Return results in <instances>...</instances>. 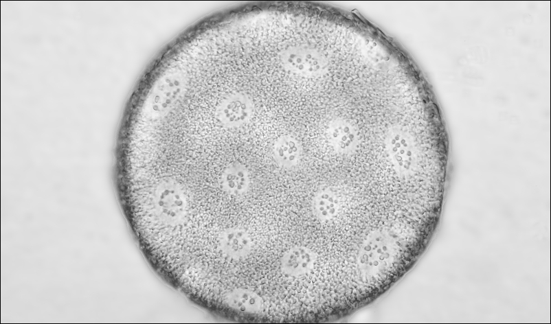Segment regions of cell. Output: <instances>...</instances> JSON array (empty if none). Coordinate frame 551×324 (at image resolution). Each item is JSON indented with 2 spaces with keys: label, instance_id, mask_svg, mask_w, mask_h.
Here are the masks:
<instances>
[{
  "label": "cell",
  "instance_id": "obj_1",
  "mask_svg": "<svg viewBox=\"0 0 551 324\" xmlns=\"http://www.w3.org/2000/svg\"><path fill=\"white\" fill-rule=\"evenodd\" d=\"M151 207L153 217L161 227L179 225L186 217L188 201L182 187L170 178H162L153 187Z\"/></svg>",
  "mask_w": 551,
  "mask_h": 324
},
{
  "label": "cell",
  "instance_id": "obj_2",
  "mask_svg": "<svg viewBox=\"0 0 551 324\" xmlns=\"http://www.w3.org/2000/svg\"><path fill=\"white\" fill-rule=\"evenodd\" d=\"M394 239L385 231L370 233L359 252L358 263L361 270L371 276L385 271L394 256Z\"/></svg>",
  "mask_w": 551,
  "mask_h": 324
},
{
  "label": "cell",
  "instance_id": "obj_3",
  "mask_svg": "<svg viewBox=\"0 0 551 324\" xmlns=\"http://www.w3.org/2000/svg\"><path fill=\"white\" fill-rule=\"evenodd\" d=\"M281 60L287 71L306 78L322 74L327 67L324 56L317 48L305 45L285 48Z\"/></svg>",
  "mask_w": 551,
  "mask_h": 324
},
{
  "label": "cell",
  "instance_id": "obj_4",
  "mask_svg": "<svg viewBox=\"0 0 551 324\" xmlns=\"http://www.w3.org/2000/svg\"><path fill=\"white\" fill-rule=\"evenodd\" d=\"M385 148L398 173L407 174L416 168V152L411 139L403 131L392 130L387 135Z\"/></svg>",
  "mask_w": 551,
  "mask_h": 324
},
{
  "label": "cell",
  "instance_id": "obj_5",
  "mask_svg": "<svg viewBox=\"0 0 551 324\" xmlns=\"http://www.w3.org/2000/svg\"><path fill=\"white\" fill-rule=\"evenodd\" d=\"M252 113L249 97L238 93L227 95L218 104L216 117L226 127H238L247 123Z\"/></svg>",
  "mask_w": 551,
  "mask_h": 324
},
{
  "label": "cell",
  "instance_id": "obj_6",
  "mask_svg": "<svg viewBox=\"0 0 551 324\" xmlns=\"http://www.w3.org/2000/svg\"><path fill=\"white\" fill-rule=\"evenodd\" d=\"M218 247L221 257L227 260H244L251 253L252 241L244 229L229 227L219 233Z\"/></svg>",
  "mask_w": 551,
  "mask_h": 324
},
{
  "label": "cell",
  "instance_id": "obj_7",
  "mask_svg": "<svg viewBox=\"0 0 551 324\" xmlns=\"http://www.w3.org/2000/svg\"><path fill=\"white\" fill-rule=\"evenodd\" d=\"M326 135L333 148L340 154H350L359 144L356 127L346 120L337 119L328 126Z\"/></svg>",
  "mask_w": 551,
  "mask_h": 324
},
{
  "label": "cell",
  "instance_id": "obj_8",
  "mask_svg": "<svg viewBox=\"0 0 551 324\" xmlns=\"http://www.w3.org/2000/svg\"><path fill=\"white\" fill-rule=\"evenodd\" d=\"M315 261L313 251L304 246H295L282 255L280 268L285 275L297 277L310 272Z\"/></svg>",
  "mask_w": 551,
  "mask_h": 324
},
{
  "label": "cell",
  "instance_id": "obj_9",
  "mask_svg": "<svg viewBox=\"0 0 551 324\" xmlns=\"http://www.w3.org/2000/svg\"><path fill=\"white\" fill-rule=\"evenodd\" d=\"M219 185L227 195L237 196L245 194L250 185L246 167L237 162L229 164L222 172Z\"/></svg>",
  "mask_w": 551,
  "mask_h": 324
},
{
  "label": "cell",
  "instance_id": "obj_10",
  "mask_svg": "<svg viewBox=\"0 0 551 324\" xmlns=\"http://www.w3.org/2000/svg\"><path fill=\"white\" fill-rule=\"evenodd\" d=\"M302 149L299 141L291 135L280 137L273 147V157L281 167L291 168L300 161Z\"/></svg>",
  "mask_w": 551,
  "mask_h": 324
},
{
  "label": "cell",
  "instance_id": "obj_11",
  "mask_svg": "<svg viewBox=\"0 0 551 324\" xmlns=\"http://www.w3.org/2000/svg\"><path fill=\"white\" fill-rule=\"evenodd\" d=\"M313 207L319 220L322 222L329 221L335 218L338 213L340 207L339 199L332 191L322 190L315 196Z\"/></svg>",
  "mask_w": 551,
  "mask_h": 324
},
{
  "label": "cell",
  "instance_id": "obj_12",
  "mask_svg": "<svg viewBox=\"0 0 551 324\" xmlns=\"http://www.w3.org/2000/svg\"><path fill=\"white\" fill-rule=\"evenodd\" d=\"M181 79L177 76L166 78L158 89V94L154 97L153 109L158 113L165 112L175 102L182 89Z\"/></svg>",
  "mask_w": 551,
  "mask_h": 324
},
{
  "label": "cell",
  "instance_id": "obj_13",
  "mask_svg": "<svg viewBox=\"0 0 551 324\" xmlns=\"http://www.w3.org/2000/svg\"><path fill=\"white\" fill-rule=\"evenodd\" d=\"M230 296L232 305H236L241 311L259 310L263 303L262 298L251 291L241 290Z\"/></svg>",
  "mask_w": 551,
  "mask_h": 324
}]
</instances>
